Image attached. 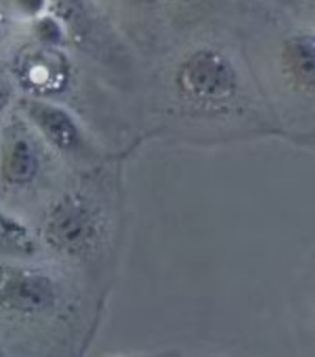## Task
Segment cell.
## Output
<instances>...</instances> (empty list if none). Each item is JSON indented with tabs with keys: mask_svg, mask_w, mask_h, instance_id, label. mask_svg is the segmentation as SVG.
I'll use <instances>...</instances> for the list:
<instances>
[{
	"mask_svg": "<svg viewBox=\"0 0 315 357\" xmlns=\"http://www.w3.org/2000/svg\"><path fill=\"white\" fill-rule=\"evenodd\" d=\"M45 239L70 257H86L102 239V219L97 208L79 195L66 196L52 208L45 222Z\"/></svg>",
	"mask_w": 315,
	"mask_h": 357,
	"instance_id": "1",
	"label": "cell"
},
{
	"mask_svg": "<svg viewBox=\"0 0 315 357\" xmlns=\"http://www.w3.org/2000/svg\"><path fill=\"white\" fill-rule=\"evenodd\" d=\"M176 85L183 98L211 105L234 98L238 89V74L220 51L199 48L178 65Z\"/></svg>",
	"mask_w": 315,
	"mask_h": 357,
	"instance_id": "2",
	"label": "cell"
},
{
	"mask_svg": "<svg viewBox=\"0 0 315 357\" xmlns=\"http://www.w3.org/2000/svg\"><path fill=\"white\" fill-rule=\"evenodd\" d=\"M59 288L47 273L33 268H0V310L37 317L57 307Z\"/></svg>",
	"mask_w": 315,
	"mask_h": 357,
	"instance_id": "3",
	"label": "cell"
},
{
	"mask_svg": "<svg viewBox=\"0 0 315 357\" xmlns=\"http://www.w3.org/2000/svg\"><path fill=\"white\" fill-rule=\"evenodd\" d=\"M19 77L24 85L39 94L62 91L70 80V63L60 51L45 47L28 51L20 57Z\"/></svg>",
	"mask_w": 315,
	"mask_h": 357,
	"instance_id": "4",
	"label": "cell"
},
{
	"mask_svg": "<svg viewBox=\"0 0 315 357\" xmlns=\"http://www.w3.org/2000/svg\"><path fill=\"white\" fill-rule=\"evenodd\" d=\"M22 107L43 136L60 150L74 151L80 146L82 132L68 111L42 99H26Z\"/></svg>",
	"mask_w": 315,
	"mask_h": 357,
	"instance_id": "5",
	"label": "cell"
},
{
	"mask_svg": "<svg viewBox=\"0 0 315 357\" xmlns=\"http://www.w3.org/2000/svg\"><path fill=\"white\" fill-rule=\"evenodd\" d=\"M280 65L292 86L302 93L315 94V33L291 34L282 45Z\"/></svg>",
	"mask_w": 315,
	"mask_h": 357,
	"instance_id": "6",
	"label": "cell"
},
{
	"mask_svg": "<svg viewBox=\"0 0 315 357\" xmlns=\"http://www.w3.org/2000/svg\"><path fill=\"white\" fill-rule=\"evenodd\" d=\"M40 155L31 137L16 132L6 140L2 150L0 174L13 187H24L39 173Z\"/></svg>",
	"mask_w": 315,
	"mask_h": 357,
	"instance_id": "7",
	"label": "cell"
},
{
	"mask_svg": "<svg viewBox=\"0 0 315 357\" xmlns=\"http://www.w3.org/2000/svg\"><path fill=\"white\" fill-rule=\"evenodd\" d=\"M0 250H33V241L25 227L3 214H0Z\"/></svg>",
	"mask_w": 315,
	"mask_h": 357,
	"instance_id": "8",
	"label": "cell"
},
{
	"mask_svg": "<svg viewBox=\"0 0 315 357\" xmlns=\"http://www.w3.org/2000/svg\"><path fill=\"white\" fill-rule=\"evenodd\" d=\"M13 3L20 13L36 17L47 10L48 0H13Z\"/></svg>",
	"mask_w": 315,
	"mask_h": 357,
	"instance_id": "9",
	"label": "cell"
},
{
	"mask_svg": "<svg viewBox=\"0 0 315 357\" xmlns=\"http://www.w3.org/2000/svg\"><path fill=\"white\" fill-rule=\"evenodd\" d=\"M13 98V86L5 77L0 76V113L10 105Z\"/></svg>",
	"mask_w": 315,
	"mask_h": 357,
	"instance_id": "10",
	"label": "cell"
},
{
	"mask_svg": "<svg viewBox=\"0 0 315 357\" xmlns=\"http://www.w3.org/2000/svg\"><path fill=\"white\" fill-rule=\"evenodd\" d=\"M10 31V20L5 16V13L0 11V43H2Z\"/></svg>",
	"mask_w": 315,
	"mask_h": 357,
	"instance_id": "11",
	"label": "cell"
},
{
	"mask_svg": "<svg viewBox=\"0 0 315 357\" xmlns=\"http://www.w3.org/2000/svg\"><path fill=\"white\" fill-rule=\"evenodd\" d=\"M131 3H137V5H153L157 0H128Z\"/></svg>",
	"mask_w": 315,
	"mask_h": 357,
	"instance_id": "12",
	"label": "cell"
},
{
	"mask_svg": "<svg viewBox=\"0 0 315 357\" xmlns=\"http://www.w3.org/2000/svg\"><path fill=\"white\" fill-rule=\"evenodd\" d=\"M176 2H191V0H176Z\"/></svg>",
	"mask_w": 315,
	"mask_h": 357,
	"instance_id": "13",
	"label": "cell"
}]
</instances>
